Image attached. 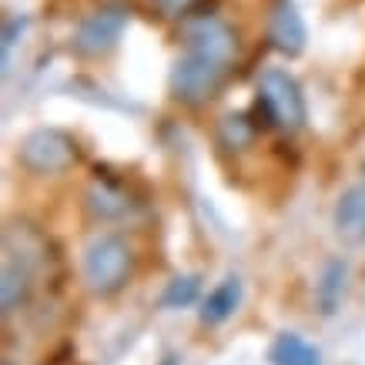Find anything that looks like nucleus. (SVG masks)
I'll return each mask as SVG.
<instances>
[{
	"instance_id": "nucleus-4",
	"label": "nucleus",
	"mask_w": 365,
	"mask_h": 365,
	"mask_svg": "<svg viewBox=\"0 0 365 365\" xmlns=\"http://www.w3.org/2000/svg\"><path fill=\"white\" fill-rule=\"evenodd\" d=\"M21 165L34 175H61L78 161L74 138L57 128H37L21 141Z\"/></svg>"
},
{
	"instance_id": "nucleus-2",
	"label": "nucleus",
	"mask_w": 365,
	"mask_h": 365,
	"mask_svg": "<svg viewBox=\"0 0 365 365\" xmlns=\"http://www.w3.org/2000/svg\"><path fill=\"white\" fill-rule=\"evenodd\" d=\"M81 268H84V282H88L91 292L108 299V295H118L128 285V278L134 272V252L128 238L104 232L98 238H91V245L84 248Z\"/></svg>"
},
{
	"instance_id": "nucleus-8",
	"label": "nucleus",
	"mask_w": 365,
	"mask_h": 365,
	"mask_svg": "<svg viewBox=\"0 0 365 365\" xmlns=\"http://www.w3.org/2000/svg\"><path fill=\"white\" fill-rule=\"evenodd\" d=\"M268 41L278 54L285 57H299L309 44V27L302 21L295 0H275L272 17H268Z\"/></svg>"
},
{
	"instance_id": "nucleus-5",
	"label": "nucleus",
	"mask_w": 365,
	"mask_h": 365,
	"mask_svg": "<svg viewBox=\"0 0 365 365\" xmlns=\"http://www.w3.org/2000/svg\"><path fill=\"white\" fill-rule=\"evenodd\" d=\"M181 41H185V51H201V54L218 57L225 64H232L235 51H238L235 27L215 14H188L185 27H181Z\"/></svg>"
},
{
	"instance_id": "nucleus-10",
	"label": "nucleus",
	"mask_w": 365,
	"mask_h": 365,
	"mask_svg": "<svg viewBox=\"0 0 365 365\" xmlns=\"http://www.w3.org/2000/svg\"><path fill=\"white\" fill-rule=\"evenodd\" d=\"M238 305H242V278L228 275L225 282H218L205 295L198 319H201V325H222V322H228L238 312Z\"/></svg>"
},
{
	"instance_id": "nucleus-14",
	"label": "nucleus",
	"mask_w": 365,
	"mask_h": 365,
	"mask_svg": "<svg viewBox=\"0 0 365 365\" xmlns=\"http://www.w3.org/2000/svg\"><path fill=\"white\" fill-rule=\"evenodd\" d=\"M198 292H201L198 275H178L168 282L165 295H161V305H165V309H188V305L198 302Z\"/></svg>"
},
{
	"instance_id": "nucleus-13",
	"label": "nucleus",
	"mask_w": 365,
	"mask_h": 365,
	"mask_svg": "<svg viewBox=\"0 0 365 365\" xmlns=\"http://www.w3.org/2000/svg\"><path fill=\"white\" fill-rule=\"evenodd\" d=\"M218 138H222V148H228V151H245L258 138V121L252 114H228L218 124Z\"/></svg>"
},
{
	"instance_id": "nucleus-1",
	"label": "nucleus",
	"mask_w": 365,
	"mask_h": 365,
	"mask_svg": "<svg viewBox=\"0 0 365 365\" xmlns=\"http://www.w3.org/2000/svg\"><path fill=\"white\" fill-rule=\"evenodd\" d=\"M255 118L265 128H278L285 134H295L309 121V108H305V94H302L299 81L282 67H268L258 74L255 84Z\"/></svg>"
},
{
	"instance_id": "nucleus-11",
	"label": "nucleus",
	"mask_w": 365,
	"mask_h": 365,
	"mask_svg": "<svg viewBox=\"0 0 365 365\" xmlns=\"http://www.w3.org/2000/svg\"><path fill=\"white\" fill-rule=\"evenodd\" d=\"M345 282H349V265L342 258H332L329 265L322 268L319 282H315V305H319L322 315H335L339 312L345 295Z\"/></svg>"
},
{
	"instance_id": "nucleus-12",
	"label": "nucleus",
	"mask_w": 365,
	"mask_h": 365,
	"mask_svg": "<svg viewBox=\"0 0 365 365\" xmlns=\"http://www.w3.org/2000/svg\"><path fill=\"white\" fill-rule=\"evenodd\" d=\"M268 362L272 365H322V352L312 342H305L295 332L275 335V342L268 345Z\"/></svg>"
},
{
	"instance_id": "nucleus-3",
	"label": "nucleus",
	"mask_w": 365,
	"mask_h": 365,
	"mask_svg": "<svg viewBox=\"0 0 365 365\" xmlns=\"http://www.w3.org/2000/svg\"><path fill=\"white\" fill-rule=\"evenodd\" d=\"M228 78V64L218 57H208L201 51H185L171 67L168 88L181 104H205L218 94V88Z\"/></svg>"
},
{
	"instance_id": "nucleus-17",
	"label": "nucleus",
	"mask_w": 365,
	"mask_h": 365,
	"mask_svg": "<svg viewBox=\"0 0 365 365\" xmlns=\"http://www.w3.org/2000/svg\"><path fill=\"white\" fill-rule=\"evenodd\" d=\"M158 11L165 14V17H171V14L181 11V17H185V11H188V0H151Z\"/></svg>"
},
{
	"instance_id": "nucleus-15",
	"label": "nucleus",
	"mask_w": 365,
	"mask_h": 365,
	"mask_svg": "<svg viewBox=\"0 0 365 365\" xmlns=\"http://www.w3.org/2000/svg\"><path fill=\"white\" fill-rule=\"evenodd\" d=\"M88 208L94 211L98 218H111V215H121V211H128V201H124V195H118V191L94 188L88 195Z\"/></svg>"
},
{
	"instance_id": "nucleus-9",
	"label": "nucleus",
	"mask_w": 365,
	"mask_h": 365,
	"mask_svg": "<svg viewBox=\"0 0 365 365\" xmlns=\"http://www.w3.org/2000/svg\"><path fill=\"white\" fill-rule=\"evenodd\" d=\"M332 225L335 235L345 238V242H362L365 238V181L345 188L335 201L332 211Z\"/></svg>"
},
{
	"instance_id": "nucleus-18",
	"label": "nucleus",
	"mask_w": 365,
	"mask_h": 365,
	"mask_svg": "<svg viewBox=\"0 0 365 365\" xmlns=\"http://www.w3.org/2000/svg\"><path fill=\"white\" fill-rule=\"evenodd\" d=\"M161 365H178V359H175V355H168V359H165Z\"/></svg>"
},
{
	"instance_id": "nucleus-7",
	"label": "nucleus",
	"mask_w": 365,
	"mask_h": 365,
	"mask_svg": "<svg viewBox=\"0 0 365 365\" xmlns=\"http://www.w3.org/2000/svg\"><path fill=\"white\" fill-rule=\"evenodd\" d=\"M34 292V258L27 252H14L7 245L4 255V272H0V305L4 315H14L17 309H24L31 302Z\"/></svg>"
},
{
	"instance_id": "nucleus-6",
	"label": "nucleus",
	"mask_w": 365,
	"mask_h": 365,
	"mask_svg": "<svg viewBox=\"0 0 365 365\" xmlns=\"http://www.w3.org/2000/svg\"><path fill=\"white\" fill-rule=\"evenodd\" d=\"M124 27H128V11L118 7V4H108L101 11L88 14L81 21L78 34H74V51L81 57H101L108 54L118 41H121Z\"/></svg>"
},
{
	"instance_id": "nucleus-16",
	"label": "nucleus",
	"mask_w": 365,
	"mask_h": 365,
	"mask_svg": "<svg viewBox=\"0 0 365 365\" xmlns=\"http://www.w3.org/2000/svg\"><path fill=\"white\" fill-rule=\"evenodd\" d=\"M27 31V17H11L4 24V54H11V47L17 44V37Z\"/></svg>"
}]
</instances>
